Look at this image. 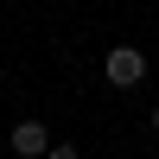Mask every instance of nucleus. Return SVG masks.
<instances>
[{
	"instance_id": "f257e3e1",
	"label": "nucleus",
	"mask_w": 159,
	"mask_h": 159,
	"mask_svg": "<svg viewBox=\"0 0 159 159\" xmlns=\"http://www.w3.org/2000/svg\"><path fill=\"white\" fill-rule=\"evenodd\" d=\"M102 76H108L115 89H140L147 83V57H140L134 45H115L108 57H102Z\"/></svg>"
},
{
	"instance_id": "f03ea898",
	"label": "nucleus",
	"mask_w": 159,
	"mask_h": 159,
	"mask_svg": "<svg viewBox=\"0 0 159 159\" xmlns=\"http://www.w3.org/2000/svg\"><path fill=\"white\" fill-rule=\"evenodd\" d=\"M7 140H13V153H19V159H45L51 147H57V140H51V127H45V121H19V127H13Z\"/></svg>"
},
{
	"instance_id": "7ed1b4c3",
	"label": "nucleus",
	"mask_w": 159,
	"mask_h": 159,
	"mask_svg": "<svg viewBox=\"0 0 159 159\" xmlns=\"http://www.w3.org/2000/svg\"><path fill=\"white\" fill-rule=\"evenodd\" d=\"M45 159H83V153H76V147H70V140H57V147H51Z\"/></svg>"
},
{
	"instance_id": "20e7f679",
	"label": "nucleus",
	"mask_w": 159,
	"mask_h": 159,
	"mask_svg": "<svg viewBox=\"0 0 159 159\" xmlns=\"http://www.w3.org/2000/svg\"><path fill=\"white\" fill-rule=\"evenodd\" d=\"M153 134H159V108H153Z\"/></svg>"
}]
</instances>
